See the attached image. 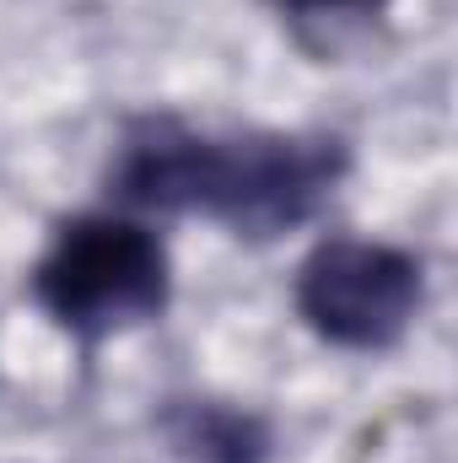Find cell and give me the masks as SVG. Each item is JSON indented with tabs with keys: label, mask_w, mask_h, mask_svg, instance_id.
<instances>
[{
	"label": "cell",
	"mask_w": 458,
	"mask_h": 463,
	"mask_svg": "<svg viewBox=\"0 0 458 463\" xmlns=\"http://www.w3.org/2000/svg\"><path fill=\"white\" fill-rule=\"evenodd\" d=\"M297 318L335 350H394L426 302V264L377 237H324L291 286Z\"/></svg>",
	"instance_id": "obj_3"
},
{
	"label": "cell",
	"mask_w": 458,
	"mask_h": 463,
	"mask_svg": "<svg viewBox=\"0 0 458 463\" xmlns=\"http://www.w3.org/2000/svg\"><path fill=\"white\" fill-rule=\"evenodd\" d=\"M270 5L291 27V38L319 60H340L361 49L388 11V0H270Z\"/></svg>",
	"instance_id": "obj_5"
},
{
	"label": "cell",
	"mask_w": 458,
	"mask_h": 463,
	"mask_svg": "<svg viewBox=\"0 0 458 463\" xmlns=\"http://www.w3.org/2000/svg\"><path fill=\"white\" fill-rule=\"evenodd\" d=\"M350 173L329 129H211L178 114H135L119 129L109 194L124 211L200 216L270 242L319 216Z\"/></svg>",
	"instance_id": "obj_1"
},
{
	"label": "cell",
	"mask_w": 458,
	"mask_h": 463,
	"mask_svg": "<svg viewBox=\"0 0 458 463\" xmlns=\"http://www.w3.org/2000/svg\"><path fill=\"white\" fill-rule=\"evenodd\" d=\"M27 286H33V302L71 340L92 350L167 313L173 259H167V242L146 222L119 211H87L54 227Z\"/></svg>",
	"instance_id": "obj_2"
},
{
	"label": "cell",
	"mask_w": 458,
	"mask_h": 463,
	"mask_svg": "<svg viewBox=\"0 0 458 463\" xmlns=\"http://www.w3.org/2000/svg\"><path fill=\"white\" fill-rule=\"evenodd\" d=\"M157 431L184 463H270L275 431L264 415L227 399H167Z\"/></svg>",
	"instance_id": "obj_4"
}]
</instances>
